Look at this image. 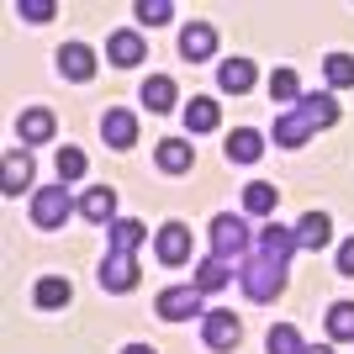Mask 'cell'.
<instances>
[{
  "instance_id": "3957f363",
  "label": "cell",
  "mask_w": 354,
  "mask_h": 354,
  "mask_svg": "<svg viewBox=\"0 0 354 354\" xmlns=\"http://www.w3.org/2000/svg\"><path fill=\"white\" fill-rule=\"evenodd\" d=\"M64 217H69V191H64V185L37 191V201H32V222H37V227H64Z\"/></svg>"
},
{
  "instance_id": "44dd1931",
  "label": "cell",
  "mask_w": 354,
  "mask_h": 354,
  "mask_svg": "<svg viewBox=\"0 0 354 354\" xmlns=\"http://www.w3.org/2000/svg\"><path fill=\"white\" fill-rule=\"evenodd\" d=\"M80 212H85L90 222H111V212H117V191H111V185H95V191L80 201Z\"/></svg>"
},
{
  "instance_id": "e575fe53",
  "label": "cell",
  "mask_w": 354,
  "mask_h": 354,
  "mask_svg": "<svg viewBox=\"0 0 354 354\" xmlns=\"http://www.w3.org/2000/svg\"><path fill=\"white\" fill-rule=\"evenodd\" d=\"M339 275H354V238L339 249Z\"/></svg>"
},
{
  "instance_id": "f1b7e54d",
  "label": "cell",
  "mask_w": 354,
  "mask_h": 354,
  "mask_svg": "<svg viewBox=\"0 0 354 354\" xmlns=\"http://www.w3.org/2000/svg\"><path fill=\"white\" fill-rule=\"evenodd\" d=\"M217 286H227V259H207L196 270V291H217Z\"/></svg>"
},
{
  "instance_id": "4dcf8cb0",
  "label": "cell",
  "mask_w": 354,
  "mask_h": 354,
  "mask_svg": "<svg viewBox=\"0 0 354 354\" xmlns=\"http://www.w3.org/2000/svg\"><path fill=\"white\" fill-rule=\"evenodd\" d=\"M169 16H175L169 0H138V21H148V27H164Z\"/></svg>"
},
{
  "instance_id": "8992f818",
  "label": "cell",
  "mask_w": 354,
  "mask_h": 354,
  "mask_svg": "<svg viewBox=\"0 0 354 354\" xmlns=\"http://www.w3.org/2000/svg\"><path fill=\"white\" fill-rule=\"evenodd\" d=\"M207 344L212 349H238V339H243V323H238L233 312H207Z\"/></svg>"
},
{
  "instance_id": "2e32d148",
  "label": "cell",
  "mask_w": 354,
  "mask_h": 354,
  "mask_svg": "<svg viewBox=\"0 0 354 354\" xmlns=\"http://www.w3.org/2000/svg\"><path fill=\"white\" fill-rule=\"evenodd\" d=\"M106 53H111L117 69H133V64L143 59V37H138V32H117V37L106 43Z\"/></svg>"
},
{
  "instance_id": "5bb4252c",
  "label": "cell",
  "mask_w": 354,
  "mask_h": 354,
  "mask_svg": "<svg viewBox=\"0 0 354 354\" xmlns=\"http://www.w3.org/2000/svg\"><path fill=\"white\" fill-rule=\"evenodd\" d=\"M217 85L227 90V95H243V90L254 85V64H249V59H227V64L217 69Z\"/></svg>"
},
{
  "instance_id": "d590c367",
  "label": "cell",
  "mask_w": 354,
  "mask_h": 354,
  "mask_svg": "<svg viewBox=\"0 0 354 354\" xmlns=\"http://www.w3.org/2000/svg\"><path fill=\"white\" fill-rule=\"evenodd\" d=\"M122 354H159V349H153V344H127Z\"/></svg>"
},
{
  "instance_id": "4316f807",
  "label": "cell",
  "mask_w": 354,
  "mask_h": 354,
  "mask_svg": "<svg viewBox=\"0 0 354 354\" xmlns=\"http://www.w3.org/2000/svg\"><path fill=\"white\" fill-rule=\"evenodd\" d=\"M143 243V222H111V249L117 254H133Z\"/></svg>"
},
{
  "instance_id": "f546056e",
  "label": "cell",
  "mask_w": 354,
  "mask_h": 354,
  "mask_svg": "<svg viewBox=\"0 0 354 354\" xmlns=\"http://www.w3.org/2000/svg\"><path fill=\"white\" fill-rule=\"evenodd\" d=\"M328 85H354V59L349 53H328Z\"/></svg>"
},
{
  "instance_id": "52a82bcc",
  "label": "cell",
  "mask_w": 354,
  "mask_h": 354,
  "mask_svg": "<svg viewBox=\"0 0 354 354\" xmlns=\"http://www.w3.org/2000/svg\"><path fill=\"white\" fill-rule=\"evenodd\" d=\"M180 53H185V59H191V64L212 59V53H217V32H212L207 21H191V27L180 32Z\"/></svg>"
},
{
  "instance_id": "9c48e42d",
  "label": "cell",
  "mask_w": 354,
  "mask_h": 354,
  "mask_svg": "<svg viewBox=\"0 0 354 354\" xmlns=\"http://www.w3.org/2000/svg\"><path fill=\"white\" fill-rule=\"evenodd\" d=\"M153 159H159V169H164V175H185V169L196 164V148H191V143H180V138H164Z\"/></svg>"
},
{
  "instance_id": "d6a6232c",
  "label": "cell",
  "mask_w": 354,
  "mask_h": 354,
  "mask_svg": "<svg viewBox=\"0 0 354 354\" xmlns=\"http://www.w3.org/2000/svg\"><path fill=\"white\" fill-rule=\"evenodd\" d=\"M85 175V153L80 148H59V180H80Z\"/></svg>"
},
{
  "instance_id": "8d00e7d4",
  "label": "cell",
  "mask_w": 354,
  "mask_h": 354,
  "mask_svg": "<svg viewBox=\"0 0 354 354\" xmlns=\"http://www.w3.org/2000/svg\"><path fill=\"white\" fill-rule=\"evenodd\" d=\"M301 354H333V349H328V344H317V349H301Z\"/></svg>"
},
{
  "instance_id": "30bf717a",
  "label": "cell",
  "mask_w": 354,
  "mask_h": 354,
  "mask_svg": "<svg viewBox=\"0 0 354 354\" xmlns=\"http://www.w3.org/2000/svg\"><path fill=\"white\" fill-rule=\"evenodd\" d=\"M101 133H106V143H111V148H133L138 143V117H133V111H106Z\"/></svg>"
},
{
  "instance_id": "7c38bea8",
  "label": "cell",
  "mask_w": 354,
  "mask_h": 354,
  "mask_svg": "<svg viewBox=\"0 0 354 354\" xmlns=\"http://www.w3.org/2000/svg\"><path fill=\"white\" fill-rule=\"evenodd\" d=\"M328 238H333V222L323 212H307V217L296 222V243L301 249H328Z\"/></svg>"
},
{
  "instance_id": "9a60e30c",
  "label": "cell",
  "mask_w": 354,
  "mask_h": 354,
  "mask_svg": "<svg viewBox=\"0 0 354 354\" xmlns=\"http://www.w3.org/2000/svg\"><path fill=\"white\" fill-rule=\"evenodd\" d=\"M296 111H301L312 127H333V122H339V106H333V95H301V101H296Z\"/></svg>"
},
{
  "instance_id": "6da1fadb",
  "label": "cell",
  "mask_w": 354,
  "mask_h": 354,
  "mask_svg": "<svg viewBox=\"0 0 354 354\" xmlns=\"http://www.w3.org/2000/svg\"><path fill=\"white\" fill-rule=\"evenodd\" d=\"M238 275H243V291H249L254 301H275V296L286 291V270H281V265H270V259H259V265H243Z\"/></svg>"
},
{
  "instance_id": "ac0fdd59",
  "label": "cell",
  "mask_w": 354,
  "mask_h": 354,
  "mask_svg": "<svg viewBox=\"0 0 354 354\" xmlns=\"http://www.w3.org/2000/svg\"><path fill=\"white\" fill-rule=\"evenodd\" d=\"M69 296H74L69 281H59V275H43V281H37V291H32V301L53 312V307H69Z\"/></svg>"
},
{
  "instance_id": "d6986e66",
  "label": "cell",
  "mask_w": 354,
  "mask_h": 354,
  "mask_svg": "<svg viewBox=\"0 0 354 354\" xmlns=\"http://www.w3.org/2000/svg\"><path fill=\"white\" fill-rule=\"evenodd\" d=\"M259 249H265L270 265H281V270H286V259H291V249H296V233H286V227H265Z\"/></svg>"
},
{
  "instance_id": "ba28073f",
  "label": "cell",
  "mask_w": 354,
  "mask_h": 354,
  "mask_svg": "<svg viewBox=\"0 0 354 354\" xmlns=\"http://www.w3.org/2000/svg\"><path fill=\"white\" fill-rule=\"evenodd\" d=\"M212 243H217V259H227V254L249 249V233H243V222H238V217H217V222H212Z\"/></svg>"
},
{
  "instance_id": "cb8c5ba5",
  "label": "cell",
  "mask_w": 354,
  "mask_h": 354,
  "mask_svg": "<svg viewBox=\"0 0 354 354\" xmlns=\"http://www.w3.org/2000/svg\"><path fill=\"white\" fill-rule=\"evenodd\" d=\"M328 333L333 339H354V301H333L328 307Z\"/></svg>"
},
{
  "instance_id": "7a4b0ae2",
  "label": "cell",
  "mask_w": 354,
  "mask_h": 354,
  "mask_svg": "<svg viewBox=\"0 0 354 354\" xmlns=\"http://www.w3.org/2000/svg\"><path fill=\"white\" fill-rule=\"evenodd\" d=\"M153 307H159L164 323H185V317L201 312V291H196V286H169V291H159Z\"/></svg>"
},
{
  "instance_id": "277c9868",
  "label": "cell",
  "mask_w": 354,
  "mask_h": 354,
  "mask_svg": "<svg viewBox=\"0 0 354 354\" xmlns=\"http://www.w3.org/2000/svg\"><path fill=\"white\" fill-rule=\"evenodd\" d=\"M101 286H106V291H133V286H138V259L111 249V254H106V265H101Z\"/></svg>"
},
{
  "instance_id": "83f0119b",
  "label": "cell",
  "mask_w": 354,
  "mask_h": 354,
  "mask_svg": "<svg viewBox=\"0 0 354 354\" xmlns=\"http://www.w3.org/2000/svg\"><path fill=\"white\" fill-rule=\"evenodd\" d=\"M243 207H249L254 217H265V212H275V185H265V180H254L249 191H243Z\"/></svg>"
},
{
  "instance_id": "ffe728a7",
  "label": "cell",
  "mask_w": 354,
  "mask_h": 354,
  "mask_svg": "<svg viewBox=\"0 0 354 354\" xmlns=\"http://www.w3.org/2000/svg\"><path fill=\"white\" fill-rule=\"evenodd\" d=\"M175 80H169V74H153V80H148L143 85V101H148V111H175Z\"/></svg>"
},
{
  "instance_id": "603a6c76",
  "label": "cell",
  "mask_w": 354,
  "mask_h": 354,
  "mask_svg": "<svg viewBox=\"0 0 354 354\" xmlns=\"http://www.w3.org/2000/svg\"><path fill=\"white\" fill-rule=\"evenodd\" d=\"M32 185V159L27 153H6V196H21Z\"/></svg>"
},
{
  "instance_id": "484cf974",
  "label": "cell",
  "mask_w": 354,
  "mask_h": 354,
  "mask_svg": "<svg viewBox=\"0 0 354 354\" xmlns=\"http://www.w3.org/2000/svg\"><path fill=\"white\" fill-rule=\"evenodd\" d=\"M275 138L296 148V143H301V138H312V122L301 117V111H291V117H281V122H275Z\"/></svg>"
},
{
  "instance_id": "5b68a950",
  "label": "cell",
  "mask_w": 354,
  "mask_h": 354,
  "mask_svg": "<svg viewBox=\"0 0 354 354\" xmlns=\"http://www.w3.org/2000/svg\"><path fill=\"white\" fill-rule=\"evenodd\" d=\"M153 249H159L164 265H185V259H191V227H180V222H164V227H159V243H153Z\"/></svg>"
},
{
  "instance_id": "7402d4cb",
  "label": "cell",
  "mask_w": 354,
  "mask_h": 354,
  "mask_svg": "<svg viewBox=\"0 0 354 354\" xmlns=\"http://www.w3.org/2000/svg\"><path fill=\"white\" fill-rule=\"evenodd\" d=\"M217 122H222L217 101H201V95H196V101L185 106V127H191V133H212V127H217Z\"/></svg>"
},
{
  "instance_id": "8fae6325",
  "label": "cell",
  "mask_w": 354,
  "mask_h": 354,
  "mask_svg": "<svg viewBox=\"0 0 354 354\" xmlns=\"http://www.w3.org/2000/svg\"><path fill=\"white\" fill-rule=\"evenodd\" d=\"M59 69L69 74V80H80V85H85L90 74H95V53H90L85 43H69V48H59Z\"/></svg>"
},
{
  "instance_id": "1f68e13d",
  "label": "cell",
  "mask_w": 354,
  "mask_h": 354,
  "mask_svg": "<svg viewBox=\"0 0 354 354\" xmlns=\"http://www.w3.org/2000/svg\"><path fill=\"white\" fill-rule=\"evenodd\" d=\"M270 95L286 101V106H296V74L291 69H275V74H270Z\"/></svg>"
},
{
  "instance_id": "4fadbf2b",
  "label": "cell",
  "mask_w": 354,
  "mask_h": 354,
  "mask_svg": "<svg viewBox=\"0 0 354 354\" xmlns=\"http://www.w3.org/2000/svg\"><path fill=\"white\" fill-rule=\"evenodd\" d=\"M16 138H21V143H48V138H53V111H43V106H37V111H21V117H16Z\"/></svg>"
},
{
  "instance_id": "836d02e7",
  "label": "cell",
  "mask_w": 354,
  "mask_h": 354,
  "mask_svg": "<svg viewBox=\"0 0 354 354\" xmlns=\"http://www.w3.org/2000/svg\"><path fill=\"white\" fill-rule=\"evenodd\" d=\"M16 11L27 16V21H48V16H53V0H21Z\"/></svg>"
},
{
  "instance_id": "e0dca14e",
  "label": "cell",
  "mask_w": 354,
  "mask_h": 354,
  "mask_svg": "<svg viewBox=\"0 0 354 354\" xmlns=\"http://www.w3.org/2000/svg\"><path fill=\"white\" fill-rule=\"evenodd\" d=\"M265 153V138L254 133V127H238L233 138H227V159H238V164H254Z\"/></svg>"
},
{
  "instance_id": "d4e9b609",
  "label": "cell",
  "mask_w": 354,
  "mask_h": 354,
  "mask_svg": "<svg viewBox=\"0 0 354 354\" xmlns=\"http://www.w3.org/2000/svg\"><path fill=\"white\" fill-rule=\"evenodd\" d=\"M270 354H301V349H307V344H301V333H296V328L291 323H281V328H270Z\"/></svg>"
}]
</instances>
